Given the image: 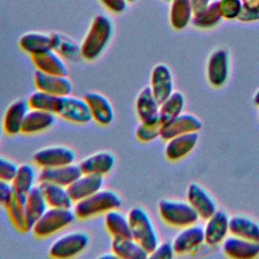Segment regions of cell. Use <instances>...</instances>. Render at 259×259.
<instances>
[{
	"label": "cell",
	"mask_w": 259,
	"mask_h": 259,
	"mask_svg": "<svg viewBox=\"0 0 259 259\" xmlns=\"http://www.w3.org/2000/svg\"><path fill=\"white\" fill-rule=\"evenodd\" d=\"M113 35V23L105 15H96L80 46L81 57L87 61L98 59L106 47L109 45Z\"/></svg>",
	"instance_id": "cell-1"
},
{
	"label": "cell",
	"mask_w": 259,
	"mask_h": 259,
	"mask_svg": "<svg viewBox=\"0 0 259 259\" xmlns=\"http://www.w3.org/2000/svg\"><path fill=\"white\" fill-rule=\"evenodd\" d=\"M121 205L119 195L110 189H100L88 197L79 200L74 205L76 218L85 220L111 209H118Z\"/></svg>",
	"instance_id": "cell-2"
},
{
	"label": "cell",
	"mask_w": 259,
	"mask_h": 259,
	"mask_svg": "<svg viewBox=\"0 0 259 259\" xmlns=\"http://www.w3.org/2000/svg\"><path fill=\"white\" fill-rule=\"evenodd\" d=\"M132 238L149 254L159 244V237L149 213L140 206L132 207L127 212Z\"/></svg>",
	"instance_id": "cell-3"
},
{
	"label": "cell",
	"mask_w": 259,
	"mask_h": 259,
	"mask_svg": "<svg viewBox=\"0 0 259 259\" xmlns=\"http://www.w3.org/2000/svg\"><path fill=\"white\" fill-rule=\"evenodd\" d=\"M158 211L167 225L174 228H184L196 224L199 217L188 201L176 199H161Z\"/></svg>",
	"instance_id": "cell-4"
},
{
	"label": "cell",
	"mask_w": 259,
	"mask_h": 259,
	"mask_svg": "<svg viewBox=\"0 0 259 259\" xmlns=\"http://www.w3.org/2000/svg\"><path fill=\"white\" fill-rule=\"evenodd\" d=\"M76 214L71 208L50 207L33 224L32 233L38 238L49 237L71 225Z\"/></svg>",
	"instance_id": "cell-5"
},
{
	"label": "cell",
	"mask_w": 259,
	"mask_h": 259,
	"mask_svg": "<svg viewBox=\"0 0 259 259\" xmlns=\"http://www.w3.org/2000/svg\"><path fill=\"white\" fill-rule=\"evenodd\" d=\"M89 245V236L83 231H74L54 241L49 248V255L56 259H68L82 253Z\"/></svg>",
	"instance_id": "cell-6"
},
{
	"label": "cell",
	"mask_w": 259,
	"mask_h": 259,
	"mask_svg": "<svg viewBox=\"0 0 259 259\" xmlns=\"http://www.w3.org/2000/svg\"><path fill=\"white\" fill-rule=\"evenodd\" d=\"M54 113L68 121L76 123H86L92 119L84 98H78L71 94L57 96Z\"/></svg>",
	"instance_id": "cell-7"
},
{
	"label": "cell",
	"mask_w": 259,
	"mask_h": 259,
	"mask_svg": "<svg viewBox=\"0 0 259 259\" xmlns=\"http://www.w3.org/2000/svg\"><path fill=\"white\" fill-rule=\"evenodd\" d=\"M230 74V55L225 49L213 51L208 57L206 64V78L214 88L223 87Z\"/></svg>",
	"instance_id": "cell-8"
},
{
	"label": "cell",
	"mask_w": 259,
	"mask_h": 259,
	"mask_svg": "<svg viewBox=\"0 0 259 259\" xmlns=\"http://www.w3.org/2000/svg\"><path fill=\"white\" fill-rule=\"evenodd\" d=\"M32 160L40 168L57 167L74 163L75 152L66 146H49L37 150Z\"/></svg>",
	"instance_id": "cell-9"
},
{
	"label": "cell",
	"mask_w": 259,
	"mask_h": 259,
	"mask_svg": "<svg viewBox=\"0 0 259 259\" xmlns=\"http://www.w3.org/2000/svg\"><path fill=\"white\" fill-rule=\"evenodd\" d=\"M187 201L197 212L199 219L207 220L218 210V205L209 192L200 184L192 182L186 190Z\"/></svg>",
	"instance_id": "cell-10"
},
{
	"label": "cell",
	"mask_w": 259,
	"mask_h": 259,
	"mask_svg": "<svg viewBox=\"0 0 259 259\" xmlns=\"http://www.w3.org/2000/svg\"><path fill=\"white\" fill-rule=\"evenodd\" d=\"M201 128L202 122L197 116L191 113L182 112L163 124L161 139L167 141L175 136L188 133H198Z\"/></svg>",
	"instance_id": "cell-11"
},
{
	"label": "cell",
	"mask_w": 259,
	"mask_h": 259,
	"mask_svg": "<svg viewBox=\"0 0 259 259\" xmlns=\"http://www.w3.org/2000/svg\"><path fill=\"white\" fill-rule=\"evenodd\" d=\"M59 40L58 33H45L40 31H29L19 37V48L29 56L55 50Z\"/></svg>",
	"instance_id": "cell-12"
},
{
	"label": "cell",
	"mask_w": 259,
	"mask_h": 259,
	"mask_svg": "<svg viewBox=\"0 0 259 259\" xmlns=\"http://www.w3.org/2000/svg\"><path fill=\"white\" fill-rule=\"evenodd\" d=\"M92 119L101 125H108L114 118V110L106 96L99 92L88 91L83 95Z\"/></svg>",
	"instance_id": "cell-13"
},
{
	"label": "cell",
	"mask_w": 259,
	"mask_h": 259,
	"mask_svg": "<svg viewBox=\"0 0 259 259\" xmlns=\"http://www.w3.org/2000/svg\"><path fill=\"white\" fill-rule=\"evenodd\" d=\"M33 81L37 90L57 96L69 95L73 89L72 82L68 76L48 74L38 70L34 72Z\"/></svg>",
	"instance_id": "cell-14"
},
{
	"label": "cell",
	"mask_w": 259,
	"mask_h": 259,
	"mask_svg": "<svg viewBox=\"0 0 259 259\" xmlns=\"http://www.w3.org/2000/svg\"><path fill=\"white\" fill-rule=\"evenodd\" d=\"M7 215L12 226L20 233H26L31 231L26 212V200L25 194L17 191H12L9 198L4 204Z\"/></svg>",
	"instance_id": "cell-15"
},
{
	"label": "cell",
	"mask_w": 259,
	"mask_h": 259,
	"mask_svg": "<svg viewBox=\"0 0 259 259\" xmlns=\"http://www.w3.org/2000/svg\"><path fill=\"white\" fill-rule=\"evenodd\" d=\"M230 217L223 210H217L210 215L203 227L204 243L209 246H217L224 242L229 236Z\"/></svg>",
	"instance_id": "cell-16"
},
{
	"label": "cell",
	"mask_w": 259,
	"mask_h": 259,
	"mask_svg": "<svg viewBox=\"0 0 259 259\" xmlns=\"http://www.w3.org/2000/svg\"><path fill=\"white\" fill-rule=\"evenodd\" d=\"M222 248L225 255L233 259H253L259 256V242L233 235L228 236L224 240Z\"/></svg>",
	"instance_id": "cell-17"
},
{
	"label": "cell",
	"mask_w": 259,
	"mask_h": 259,
	"mask_svg": "<svg viewBox=\"0 0 259 259\" xmlns=\"http://www.w3.org/2000/svg\"><path fill=\"white\" fill-rule=\"evenodd\" d=\"M150 87L153 94L160 103L174 91L172 72L166 64H157L152 69L150 77Z\"/></svg>",
	"instance_id": "cell-18"
},
{
	"label": "cell",
	"mask_w": 259,
	"mask_h": 259,
	"mask_svg": "<svg viewBox=\"0 0 259 259\" xmlns=\"http://www.w3.org/2000/svg\"><path fill=\"white\" fill-rule=\"evenodd\" d=\"M82 171L79 167V164H67L57 167H48L41 168L38 173V180L53 182L62 186H69L74 182L80 175Z\"/></svg>",
	"instance_id": "cell-19"
},
{
	"label": "cell",
	"mask_w": 259,
	"mask_h": 259,
	"mask_svg": "<svg viewBox=\"0 0 259 259\" xmlns=\"http://www.w3.org/2000/svg\"><path fill=\"white\" fill-rule=\"evenodd\" d=\"M204 243V232L200 226L191 225L181 228L173 239L172 245L176 254H186Z\"/></svg>",
	"instance_id": "cell-20"
},
{
	"label": "cell",
	"mask_w": 259,
	"mask_h": 259,
	"mask_svg": "<svg viewBox=\"0 0 259 259\" xmlns=\"http://www.w3.org/2000/svg\"><path fill=\"white\" fill-rule=\"evenodd\" d=\"M103 176L82 173L74 182L67 186L69 194L74 202L82 200L100 190L103 186Z\"/></svg>",
	"instance_id": "cell-21"
},
{
	"label": "cell",
	"mask_w": 259,
	"mask_h": 259,
	"mask_svg": "<svg viewBox=\"0 0 259 259\" xmlns=\"http://www.w3.org/2000/svg\"><path fill=\"white\" fill-rule=\"evenodd\" d=\"M30 109L27 100L17 99L9 104L4 117L2 128L9 136H15L21 133L24 118Z\"/></svg>",
	"instance_id": "cell-22"
},
{
	"label": "cell",
	"mask_w": 259,
	"mask_h": 259,
	"mask_svg": "<svg viewBox=\"0 0 259 259\" xmlns=\"http://www.w3.org/2000/svg\"><path fill=\"white\" fill-rule=\"evenodd\" d=\"M198 139V133H188L167 140L164 150L166 158L170 161L181 160L195 148Z\"/></svg>",
	"instance_id": "cell-23"
},
{
	"label": "cell",
	"mask_w": 259,
	"mask_h": 259,
	"mask_svg": "<svg viewBox=\"0 0 259 259\" xmlns=\"http://www.w3.org/2000/svg\"><path fill=\"white\" fill-rule=\"evenodd\" d=\"M115 164V157L109 151H99L82 159L79 167L82 173L104 176L112 170Z\"/></svg>",
	"instance_id": "cell-24"
},
{
	"label": "cell",
	"mask_w": 259,
	"mask_h": 259,
	"mask_svg": "<svg viewBox=\"0 0 259 259\" xmlns=\"http://www.w3.org/2000/svg\"><path fill=\"white\" fill-rule=\"evenodd\" d=\"M36 70L53 75L68 76V68L61 55L55 50H49L30 56Z\"/></svg>",
	"instance_id": "cell-25"
},
{
	"label": "cell",
	"mask_w": 259,
	"mask_h": 259,
	"mask_svg": "<svg viewBox=\"0 0 259 259\" xmlns=\"http://www.w3.org/2000/svg\"><path fill=\"white\" fill-rule=\"evenodd\" d=\"M57 121L56 114L51 111L30 108L24 118L21 133L32 135L52 127Z\"/></svg>",
	"instance_id": "cell-26"
},
{
	"label": "cell",
	"mask_w": 259,
	"mask_h": 259,
	"mask_svg": "<svg viewBox=\"0 0 259 259\" xmlns=\"http://www.w3.org/2000/svg\"><path fill=\"white\" fill-rule=\"evenodd\" d=\"M229 231L230 235L259 242V223L249 217L243 214L230 217Z\"/></svg>",
	"instance_id": "cell-27"
},
{
	"label": "cell",
	"mask_w": 259,
	"mask_h": 259,
	"mask_svg": "<svg viewBox=\"0 0 259 259\" xmlns=\"http://www.w3.org/2000/svg\"><path fill=\"white\" fill-rule=\"evenodd\" d=\"M38 185L50 207L72 208L74 201L71 198L66 186L47 181H41Z\"/></svg>",
	"instance_id": "cell-28"
},
{
	"label": "cell",
	"mask_w": 259,
	"mask_h": 259,
	"mask_svg": "<svg viewBox=\"0 0 259 259\" xmlns=\"http://www.w3.org/2000/svg\"><path fill=\"white\" fill-rule=\"evenodd\" d=\"M111 251L118 259H145L149 253L132 237L112 238Z\"/></svg>",
	"instance_id": "cell-29"
},
{
	"label": "cell",
	"mask_w": 259,
	"mask_h": 259,
	"mask_svg": "<svg viewBox=\"0 0 259 259\" xmlns=\"http://www.w3.org/2000/svg\"><path fill=\"white\" fill-rule=\"evenodd\" d=\"M160 102L149 86L144 87L136 99V111L140 120H146L159 115Z\"/></svg>",
	"instance_id": "cell-30"
},
{
	"label": "cell",
	"mask_w": 259,
	"mask_h": 259,
	"mask_svg": "<svg viewBox=\"0 0 259 259\" xmlns=\"http://www.w3.org/2000/svg\"><path fill=\"white\" fill-rule=\"evenodd\" d=\"M169 22L175 30H182L191 22L193 11L190 0H171Z\"/></svg>",
	"instance_id": "cell-31"
},
{
	"label": "cell",
	"mask_w": 259,
	"mask_h": 259,
	"mask_svg": "<svg viewBox=\"0 0 259 259\" xmlns=\"http://www.w3.org/2000/svg\"><path fill=\"white\" fill-rule=\"evenodd\" d=\"M25 200H26V212H27L28 224L30 229H32L33 224L49 208V204L45 198V195L39 185L33 186L25 194Z\"/></svg>",
	"instance_id": "cell-32"
},
{
	"label": "cell",
	"mask_w": 259,
	"mask_h": 259,
	"mask_svg": "<svg viewBox=\"0 0 259 259\" xmlns=\"http://www.w3.org/2000/svg\"><path fill=\"white\" fill-rule=\"evenodd\" d=\"M104 225L112 238L132 237L127 214H123L122 212L117 210V208L105 212Z\"/></svg>",
	"instance_id": "cell-33"
},
{
	"label": "cell",
	"mask_w": 259,
	"mask_h": 259,
	"mask_svg": "<svg viewBox=\"0 0 259 259\" xmlns=\"http://www.w3.org/2000/svg\"><path fill=\"white\" fill-rule=\"evenodd\" d=\"M36 172L34 167L29 163L17 165L15 174L11 180V185L14 191L26 194L34 185Z\"/></svg>",
	"instance_id": "cell-34"
},
{
	"label": "cell",
	"mask_w": 259,
	"mask_h": 259,
	"mask_svg": "<svg viewBox=\"0 0 259 259\" xmlns=\"http://www.w3.org/2000/svg\"><path fill=\"white\" fill-rule=\"evenodd\" d=\"M185 97L180 91H173L165 100L160 103L159 117L165 123L183 112Z\"/></svg>",
	"instance_id": "cell-35"
},
{
	"label": "cell",
	"mask_w": 259,
	"mask_h": 259,
	"mask_svg": "<svg viewBox=\"0 0 259 259\" xmlns=\"http://www.w3.org/2000/svg\"><path fill=\"white\" fill-rule=\"evenodd\" d=\"M222 19L223 18L217 6V1H213L210 2L203 10L193 14L191 23L196 28L209 29L217 26Z\"/></svg>",
	"instance_id": "cell-36"
},
{
	"label": "cell",
	"mask_w": 259,
	"mask_h": 259,
	"mask_svg": "<svg viewBox=\"0 0 259 259\" xmlns=\"http://www.w3.org/2000/svg\"><path fill=\"white\" fill-rule=\"evenodd\" d=\"M163 124L164 122L159 117V115L150 119L141 120V122L136 127V137L143 143L152 142L157 138H161Z\"/></svg>",
	"instance_id": "cell-37"
},
{
	"label": "cell",
	"mask_w": 259,
	"mask_h": 259,
	"mask_svg": "<svg viewBox=\"0 0 259 259\" xmlns=\"http://www.w3.org/2000/svg\"><path fill=\"white\" fill-rule=\"evenodd\" d=\"M56 98H57V95H53L36 89L34 92H32L28 96L27 102L30 108L54 112Z\"/></svg>",
	"instance_id": "cell-38"
},
{
	"label": "cell",
	"mask_w": 259,
	"mask_h": 259,
	"mask_svg": "<svg viewBox=\"0 0 259 259\" xmlns=\"http://www.w3.org/2000/svg\"><path fill=\"white\" fill-rule=\"evenodd\" d=\"M217 6L222 18L227 20L238 19L242 10L241 0H218Z\"/></svg>",
	"instance_id": "cell-39"
},
{
	"label": "cell",
	"mask_w": 259,
	"mask_h": 259,
	"mask_svg": "<svg viewBox=\"0 0 259 259\" xmlns=\"http://www.w3.org/2000/svg\"><path fill=\"white\" fill-rule=\"evenodd\" d=\"M242 10L238 17L241 22L249 23L259 20V0H241Z\"/></svg>",
	"instance_id": "cell-40"
},
{
	"label": "cell",
	"mask_w": 259,
	"mask_h": 259,
	"mask_svg": "<svg viewBox=\"0 0 259 259\" xmlns=\"http://www.w3.org/2000/svg\"><path fill=\"white\" fill-rule=\"evenodd\" d=\"M55 51L60 54L63 55L67 58H72L75 57L78 53L81 55L80 53V47H78L77 45H75L71 39L68 38H64L62 35L59 34V40H58V45L55 49Z\"/></svg>",
	"instance_id": "cell-41"
},
{
	"label": "cell",
	"mask_w": 259,
	"mask_h": 259,
	"mask_svg": "<svg viewBox=\"0 0 259 259\" xmlns=\"http://www.w3.org/2000/svg\"><path fill=\"white\" fill-rule=\"evenodd\" d=\"M175 254L172 243H159L155 249L149 254V257L156 259H171Z\"/></svg>",
	"instance_id": "cell-42"
},
{
	"label": "cell",
	"mask_w": 259,
	"mask_h": 259,
	"mask_svg": "<svg viewBox=\"0 0 259 259\" xmlns=\"http://www.w3.org/2000/svg\"><path fill=\"white\" fill-rule=\"evenodd\" d=\"M16 169L17 165L14 162L0 156V179L11 182Z\"/></svg>",
	"instance_id": "cell-43"
},
{
	"label": "cell",
	"mask_w": 259,
	"mask_h": 259,
	"mask_svg": "<svg viewBox=\"0 0 259 259\" xmlns=\"http://www.w3.org/2000/svg\"><path fill=\"white\" fill-rule=\"evenodd\" d=\"M103 6L113 13H122L127 6L126 0H99Z\"/></svg>",
	"instance_id": "cell-44"
},
{
	"label": "cell",
	"mask_w": 259,
	"mask_h": 259,
	"mask_svg": "<svg viewBox=\"0 0 259 259\" xmlns=\"http://www.w3.org/2000/svg\"><path fill=\"white\" fill-rule=\"evenodd\" d=\"M12 191H13V188H12L11 182L0 179V205L4 206L5 202L9 198Z\"/></svg>",
	"instance_id": "cell-45"
},
{
	"label": "cell",
	"mask_w": 259,
	"mask_h": 259,
	"mask_svg": "<svg viewBox=\"0 0 259 259\" xmlns=\"http://www.w3.org/2000/svg\"><path fill=\"white\" fill-rule=\"evenodd\" d=\"M98 258H100V259H118L117 257H116V255L111 251L110 253L109 252H106V253H104V254H101V255H99L98 256Z\"/></svg>",
	"instance_id": "cell-46"
},
{
	"label": "cell",
	"mask_w": 259,
	"mask_h": 259,
	"mask_svg": "<svg viewBox=\"0 0 259 259\" xmlns=\"http://www.w3.org/2000/svg\"><path fill=\"white\" fill-rule=\"evenodd\" d=\"M253 100H254V103L259 107V89L255 92L254 97H253Z\"/></svg>",
	"instance_id": "cell-47"
},
{
	"label": "cell",
	"mask_w": 259,
	"mask_h": 259,
	"mask_svg": "<svg viewBox=\"0 0 259 259\" xmlns=\"http://www.w3.org/2000/svg\"><path fill=\"white\" fill-rule=\"evenodd\" d=\"M127 1V3H133V2H136L137 0H126Z\"/></svg>",
	"instance_id": "cell-48"
},
{
	"label": "cell",
	"mask_w": 259,
	"mask_h": 259,
	"mask_svg": "<svg viewBox=\"0 0 259 259\" xmlns=\"http://www.w3.org/2000/svg\"><path fill=\"white\" fill-rule=\"evenodd\" d=\"M2 126H1V124H0V139H1V134H2Z\"/></svg>",
	"instance_id": "cell-49"
},
{
	"label": "cell",
	"mask_w": 259,
	"mask_h": 259,
	"mask_svg": "<svg viewBox=\"0 0 259 259\" xmlns=\"http://www.w3.org/2000/svg\"><path fill=\"white\" fill-rule=\"evenodd\" d=\"M164 1H168V2H170V1H171V0H164Z\"/></svg>",
	"instance_id": "cell-50"
}]
</instances>
